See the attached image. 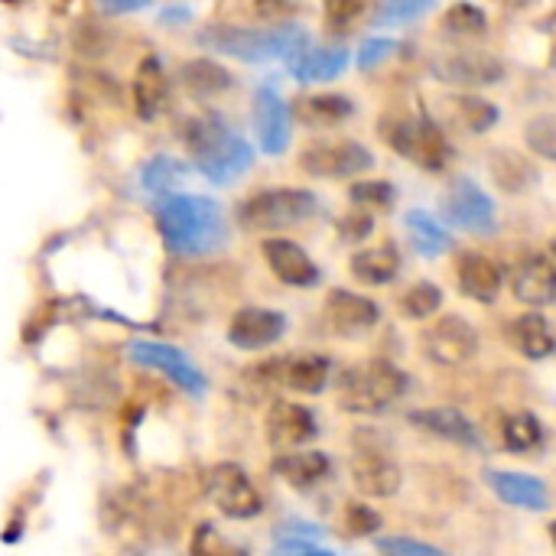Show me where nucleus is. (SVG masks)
<instances>
[{
	"mask_svg": "<svg viewBox=\"0 0 556 556\" xmlns=\"http://www.w3.org/2000/svg\"><path fill=\"white\" fill-rule=\"evenodd\" d=\"M378 551L384 554H417V556H440V547H430V544H417V541H378Z\"/></svg>",
	"mask_w": 556,
	"mask_h": 556,
	"instance_id": "obj_42",
	"label": "nucleus"
},
{
	"mask_svg": "<svg viewBox=\"0 0 556 556\" xmlns=\"http://www.w3.org/2000/svg\"><path fill=\"white\" fill-rule=\"evenodd\" d=\"M186 147H189L199 173L205 179L218 182V186L238 179L251 166V160H254L251 147L231 127H225L218 117H199V121H192L186 127Z\"/></svg>",
	"mask_w": 556,
	"mask_h": 556,
	"instance_id": "obj_2",
	"label": "nucleus"
},
{
	"mask_svg": "<svg viewBox=\"0 0 556 556\" xmlns=\"http://www.w3.org/2000/svg\"><path fill=\"white\" fill-rule=\"evenodd\" d=\"M316 212V195L306 189H264L238 208V218L251 231L290 228Z\"/></svg>",
	"mask_w": 556,
	"mask_h": 556,
	"instance_id": "obj_5",
	"label": "nucleus"
},
{
	"mask_svg": "<svg viewBox=\"0 0 556 556\" xmlns=\"http://www.w3.org/2000/svg\"><path fill=\"white\" fill-rule=\"evenodd\" d=\"M300 117L313 127L339 124V121L352 117V101L339 98V94H313V98L300 101Z\"/></svg>",
	"mask_w": 556,
	"mask_h": 556,
	"instance_id": "obj_31",
	"label": "nucleus"
},
{
	"mask_svg": "<svg viewBox=\"0 0 556 556\" xmlns=\"http://www.w3.org/2000/svg\"><path fill=\"white\" fill-rule=\"evenodd\" d=\"M264 257L270 264V270L290 283V287H316L319 283V267L309 261V254L293 244V241H283V238H270L264 244Z\"/></svg>",
	"mask_w": 556,
	"mask_h": 556,
	"instance_id": "obj_16",
	"label": "nucleus"
},
{
	"mask_svg": "<svg viewBox=\"0 0 556 556\" xmlns=\"http://www.w3.org/2000/svg\"><path fill=\"white\" fill-rule=\"evenodd\" d=\"M528 143L534 153L556 160V117H538L528 124Z\"/></svg>",
	"mask_w": 556,
	"mask_h": 556,
	"instance_id": "obj_38",
	"label": "nucleus"
},
{
	"mask_svg": "<svg viewBox=\"0 0 556 556\" xmlns=\"http://www.w3.org/2000/svg\"><path fill=\"white\" fill-rule=\"evenodd\" d=\"M384 140L391 143V150H397L401 156H407L410 163L430 173H440L453 156L443 130L430 117H404V121L384 124Z\"/></svg>",
	"mask_w": 556,
	"mask_h": 556,
	"instance_id": "obj_6",
	"label": "nucleus"
},
{
	"mask_svg": "<svg viewBox=\"0 0 556 556\" xmlns=\"http://www.w3.org/2000/svg\"><path fill=\"white\" fill-rule=\"evenodd\" d=\"M182 179V163L169 160V156H156L147 173H143V186L153 192V195H166L176 189V182Z\"/></svg>",
	"mask_w": 556,
	"mask_h": 556,
	"instance_id": "obj_35",
	"label": "nucleus"
},
{
	"mask_svg": "<svg viewBox=\"0 0 556 556\" xmlns=\"http://www.w3.org/2000/svg\"><path fill=\"white\" fill-rule=\"evenodd\" d=\"M349 65L345 49H303L296 59H290V72L300 81H332Z\"/></svg>",
	"mask_w": 556,
	"mask_h": 556,
	"instance_id": "obj_25",
	"label": "nucleus"
},
{
	"mask_svg": "<svg viewBox=\"0 0 556 556\" xmlns=\"http://www.w3.org/2000/svg\"><path fill=\"white\" fill-rule=\"evenodd\" d=\"M274 472L296 489H309L329 472V459L323 453H287L274 463Z\"/></svg>",
	"mask_w": 556,
	"mask_h": 556,
	"instance_id": "obj_27",
	"label": "nucleus"
},
{
	"mask_svg": "<svg viewBox=\"0 0 556 556\" xmlns=\"http://www.w3.org/2000/svg\"><path fill=\"white\" fill-rule=\"evenodd\" d=\"M404 222H407V231H410V241L417 244V251L420 254H427V257H437V254H443L446 248H450V235H446V228L440 225V222H433L427 212H407L404 215Z\"/></svg>",
	"mask_w": 556,
	"mask_h": 556,
	"instance_id": "obj_30",
	"label": "nucleus"
},
{
	"mask_svg": "<svg viewBox=\"0 0 556 556\" xmlns=\"http://www.w3.org/2000/svg\"><path fill=\"white\" fill-rule=\"evenodd\" d=\"M166 104V75H163V65L156 55L143 59L137 75H134V108L143 121H153L160 117Z\"/></svg>",
	"mask_w": 556,
	"mask_h": 556,
	"instance_id": "obj_21",
	"label": "nucleus"
},
{
	"mask_svg": "<svg viewBox=\"0 0 556 556\" xmlns=\"http://www.w3.org/2000/svg\"><path fill=\"white\" fill-rule=\"evenodd\" d=\"M287 332V316L274 313V309H241L231 326H228V342L251 352V349H264L274 345L280 336Z\"/></svg>",
	"mask_w": 556,
	"mask_h": 556,
	"instance_id": "obj_13",
	"label": "nucleus"
},
{
	"mask_svg": "<svg viewBox=\"0 0 556 556\" xmlns=\"http://www.w3.org/2000/svg\"><path fill=\"white\" fill-rule=\"evenodd\" d=\"M541 440H544L541 420L531 417V414H515V417L505 424V443H508V450H515V453H528V450H534Z\"/></svg>",
	"mask_w": 556,
	"mask_h": 556,
	"instance_id": "obj_32",
	"label": "nucleus"
},
{
	"mask_svg": "<svg viewBox=\"0 0 556 556\" xmlns=\"http://www.w3.org/2000/svg\"><path fill=\"white\" fill-rule=\"evenodd\" d=\"M554 254H556V241H554Z\"/></svg>",
	"mask_w": 556,
	"mask_h": 556,
	"instance_id": "obj_50",
	"label": "nucleus"
},
{
	"mask_svg": "<svg viewBox=\"0 0 556 556\" xmlns=\"http://www.w3.org/2000/svg\"><path fill=\"white\" fill-rule=\"evenodd\" d=\"M437 78L450 81V85H492L505 75L502 62L482 52H456L446 59L433 62Z\"/></svg>",
	"mask_w": 556,
	"mask_h": 556,
	"instance_id": "obj_15",
	"label": "nucleus"
},
{
	"mask_svg": "<svg viewBox=\"0 0 556 556\" xmlns=\"http://www.w3.org/2000/svg\"><path fill=\"white\" fill-rule=\"evenodd\" d=\"M407 391V375L388 362H365L342 375L339 404L355 414H375L394 404Z\"/></svg>",
	"mask_w": 556,
	"mask_h": 556,
	"instance_id": "obj_4",
	"label": "nucleus"
},
{
	"mask_svg": "<svg viewBox=\"0 0 556 556\" xmlns=\"http://www.w3.org/2000/svg\"><path fill=\"white\" fill-rule=\"evenodd\" d=\"M352 202L388 208L394 202V186L391 182H358V186H352Z\"/></svg>",
	"mask_w": 556,
	"mask_h": 556,
	"instance_id": "obj_39",
	"label": "nucleus"
},
{
	"mask_svg": "<svg viewBox=\"0 0 556 556\" xmlns=\"http://www.w3.org/2000/svg\"><path fill=\"white\" fill-rule=\"evenodd\" d=\"M433 3L437 0H381V7L375 13V23L378 26H401V23H410L420 13H427Z\"/></svg>",
	"mask_w": 556,
	"mask_h": 556,
	"instance_id": "obj_33",
	"label": "nucleus"
},
{
	"mask_svg": "<svg viewBox=\"0 0 556 556\" xmlns=\"http://www.w3.org/2000/svg\"><path fill=\"white\" fill-rule=\"evenodd\" d=\"M551 538H554V544H556V521L551 525Z\"/></svg>",
	"mask_w": 556,
	"mask_h": 556,
	"instance_id": "obj_49",
	"label": "nucleus"
},
{
	"mask_svg": "<svg viewBox=\"0 0 556 556\" xmlns=\"http://www.w3.org/2000/svg\"><path fill=\"white\" fill-rule=\"evenodd\" d=\"M156 228L173 254L202 257L225 244V215L202 195H169L156 208Z\"/></svg>",
	"mask_w": 556,
	"mask_h": 556,
	"instance_id": "obj_1",
	"label": "nucleus"
},
{
	"mask_svg": "<svg viewBox=\"0 0 556 556\" xmlns=\"http://www.w3.org/2000/svg\"><path fill=\"white\" fill-rule=\"evenodd\" d=\"M352 476H355L358 492L375 495V498L394 495L401 489V469L394 463H388L384 456H378V453L355 456L352 459Z\"/></svg>",
	"mask_w": 556,
	"mask_h": 556,
	"instance_id": "obj_20",
	"label": "nucleus"
},
{
	"mask_svg": "<svg viewBox=\"0 0 556 556\" xmlns=\"http://www.w3.org/2000/svg\"><path fill=\"white\" fill-rule=\"evenodd\" d=\"M199 42L241 59V62H267V59H296L306 46V33L300 26H280V29H244V26H208L199 33Z\"/></svg>",
	"mask_w": 556,
	"mask_h": 556,
	"instance_id": "obj_3",
	"label": "nucleus"
},
{
	"mask_svg": "<svg viewBox=\"0 0 556 556\" xmlns=\"http://www.w3.org/2000/svg\"><path fill=\"white\" fill-rule=\"evenodd\" d=\"M443 26L450 33H459V36H472V33H482L485 29V13L472 3H456L446 16H443Z\"/></svg>",
	"mask_w": 556,
	"mask_h": 556,
	"instance_id": "obj_36",
	"label": "nucleus"
},
{
	"mask_svg": "<svg viewBox=\"0 0 556 556\" xmlns=\"http://www.w3.org/2000/svg\"><path fill=\"white\" fill-rule=\"evenodd\" d=\"M414 424H420L424 430L437 433V437H446L453 443H463V446H482L479 440V430L459 414V410H450V407H440V410H414L410 414Z\"/></svg>",
	"mask_w": 556,
	"mask_h": 556,
	"instance_id": "obj_24",
	"label": "nucleus"
},
{
	"mask_svg": "<svg viewBox=\"0 0 556 556\" xmlns=\"http://www.w3.org/2000/svg\"><path fill=\"white\" fill-rule=\"evenodd\" d=\"M104 13H137L143 7H150V0H98Z\"/></svg>",
	"mask_w": 556,
	"mask_h": 556,
	"instance_id": "obj_44",
	"label": "nucleus"
},
{
	"mask_svg": "<svg viewBox=\"0 0 556 556\" xmlns=\"http://www.w3.org/2000/svg\"><path fill=\"white\" fill-rule=\"evenodd\" d=\"M368 231H371V218H365V215H362V222H352V218H349V222L342 225V235H349V238H365Z\"/></svg>",
	"mask_w": 556,
	"mask_h": 556,
	"instance_id": "obj_46",
	"label": "nucleus"
},
{
	"mask_svg": "<svg viewBox=\"0 0 556 556\" xmlns=\"http://www.w3.org/2000/svg\"><path fill=\"white\" fill-rule=\"evenodd\" d=\"M345 525H349V531H352L355 538H368V534H375V531L381 528V518H378L371 508H365V505H349Z\"/></svg>",
	"mask_w": 556,
	"mask_h": 556,
	"instance_id": "obj_40",
	"label": "nucleus"
},
{
	"mask_svg": "<svg viewBox=\"0 0 556 556\" xmlns=\"http://www.w3.org/2000/svg\"><path fill=\"white\" fill-rule=\"evenodd\" d=\"M511 287H515V296H518L521 303L547 306V303H554L556 300V267L547 257H541V254L525 257V261L515 267Z\"/></svg>",
	"mask_w": 556,
	"mask_h": 556,
	"instance_id": "obj_18",
	"label": "nucleus"
},
{
	"mask_svg": "<svg viewBox=\"0 0 556 556\" xmlns=\"http://www.w3.org/2000/svg\"><path fill=\"white\" fill-rule=\"evenodd\" d=\"M440 303H443V293H440V287H433V283H417V287L404 296V309H407L414 319L433 316V313L440 309Z\"/></svg>",
	"mask_w": 556,
	"mask_h": 556,
	"instance_id": "obj_37",
	"label": "nucleus"
},
{
	"mask_svg": "<svg viewBox=\"0 0 556 556\" xmlns=\"http://www.w3.org/2000/svg\"><path fill=\"white\" fill-rule=\"evenodd\" d=\"M280 538H319V531L313 528V525H283L280 528Z\"/></svg>",
	"mask_w": 556,
	"mask_h": 556,
	"instance_id": "obj_45",
	"label": "nucleus"
},
{
	"mask_svg": "<svg viewBox=\"0 0 556 556\" xmlns=\"http://www.w3.org/2000/svg\"><path fill=\"white\" fill-rule=\"evenodd\" d=\"M401 270V254L384 244V248H371V251H362L352 257V274L368 283V287H381V283H391Z\"/></svg>",
	"mask_w": 556,
	"mask_h": 556,
	"instance_id": "obj_26",
	"label": "nucleus"
},
{
	"mask_svg": "<svg viewBox=\"0 0 556 556\" xmlns=\"http://www.w3.org/2000/svg\"><path fill=\"white\" fill-rule=\"evenodd\" d=\"M427 355L440 365H459L466 358H472V352L479 349V336L476 329L463 319V316H446L440 319L430 332H427Z\"/></svg>",
	"mask_w": 556,
	"mask_h": 556,
	"instance_id": "obj_11",
	"label": "nucleus"
},
{
	"mask_svg": "<svg viewBox=\"0 0 556 556\" xmlns=\"http://www.w3.org/2000/svg\"><path fill=\"white\" fill-rule=\"evenodd\" d=\"M254 130L261 140V150L277 156L290 147V134H293V117L290 108L283 104V98L274 88H261L254 94Z\"/></svg>",
	"mask_w": 556,
	"mask_h": 556,
	"instance_id": "obj_10",
	"label": "nucleus"
},
{
	"mask_svg": "<svg viewBox=\"0 0 556 556\" xmlns=\"http://www.w3.org/2000/svg\"><path fill=\"white\" fill-rule=\"evenodd\" d=\"M319 433L316 417L300 404H274L267 414V440L277 450H293L300 443H309Z\"/></svg>",
	"mask_w": 556,
	"mask_h": 556,
	"instance_id": "obj_17",
	"label": "nucleus"
},
{
	"mask_svg": "<svg viewBox=\"0 0 556 556\" xmlns=\"http://www.w3.org/2000/svg\"><path fill=\"white\" fill-rule=\"evenodd\" d=\"M459 287L466 296L479 303H492L502 290V270L485 254H463L459 257Z\"/></svg>",
	"mask_w": 556,
	"mask_h": 556,
	"instance_id": "obj_22",
	"label": "nucleus"
},
{
	"mask_svg": "<svg viewBox=\"0 0 556 556\" xmlns=\"http://www.w3.org/2000/svg\"><path fill=\"white\" fill-rule=\"evenodd\" d=\"M446 218L472 235H492L495 231V205L492 199L472 182V179H456L453 195L446 199Z\"/></svg>",
	"mask_w": 556,
	"mask_h": 556,
	"instance_id": "obj_9",
	"label": "nucleus"
},
{
	"mask_svg": "<svg viewBox=\"0 0 556 556\" xmlns=\"http://www.w3.org/2000/svg\"><path fill=\"white\" fill-rule=\"evenodd\" d=\"M544 33L551 36V42H554V62H556V13L551 20H544Z\"/></svg>",
	"mask_w": 556,
	"mask_h": 556,
	"instance_id": "obj_48",
	"label": "nucleus"
},
{
	"mask_svg": "<svg viewBox=\"0 0 556 556\" xmlns=\"http://www.w3.org/2000/svg\"><path fill=\"white\" fill-rule=\"evenodd\" d=\"M397 52V42L394 39H368L362 49H358V65L362 68H371V65H381L388 55Z\"/></svg>",
	"mask_w": 556,
	"mask_h": 556,
	"instance_id": "obj_41",
	"label": "nucleus"
},
{
	"mask_svg": "<svg viewBox=\"0 0 556 556\" xmlns=\"http://www.w3.org/2000/svg\"><path fill=\"white\" fill-rule=\"evenodd\" d=\"M205 492H208V502L235 521H248L261 515V495L251 485L248 472L235 463L215 466L205 479Z\"/></svg>",
	"mask_w": 556,
	"mask_h": 556,
	"instance_id": "obj_7",
	"label": "nucleus"
},
{
	"mask_svg": "<svg viewBox=\"0 0 556 556\" xmlns=\"http://www.w3.org/2000/svg\"><path fill=\"white\" fill-rule=\"evenodd\" d=\"M489 485L508 505L534 508V511H544L547 508V489H544L541 479H531V476H521V472H489Z\"/></svg>",
	"mask_w": 556,
	"mask_h": 556,
	"instance_id": "obj_23",
	"label": "nucleus"
},
{
	"mask_svg": "<svg viewBox=\"0 0 556 556\" xmlns=\"http://www.w3.org/2000/svg\"><path fill=\"white\" fill-rule=\"evenodd\" d=\"M287 7V0H257V10L264 13V16H270V13H277V10H283Z\"/></svg>",
	"mask_w": 556,
	"mask_h": 556,
	"instance_id": "obj_47",
	"label": "nucleus"
},
{
	"mask_svg": "<svg viewBox=\"0 0 556 556\" xmlns=\"http://www.w3.org/2000/svg\"><path fill=\"white\" fill-rule=\"evenodd\" d=\"M267 378L300 391V394H319L329 381V362L319 355H293V358H277L270 365H264Z\"/></svg>",
	"mask_w": 556,
	"mask_h": 556,
	"instance_id": "obj_14",
	"label": "nucleus"
},
{
	"mask_svg": "<svg viewBox=\"0 0 556 556\" xmlns=\"http://www.w3.org/2000/svg\"><path fill=\"white\" fill-rule=\"evenodd\" d=\"M511 336H515L518 349H521L528 358H547L556 349L554 336H551V329H547V319H544V316H534V313L515 319Z\"/></svg>",
	"mask_w": 556,
	"mask_h": 556,
	"instance_id": "obj_29",
	"label": "nucleus"
},
{
	"mask_svg": "<svg viewBox=\"0 0 556 556\" xmlns=\"http://www.w3.org/2000/svg\"><path fill=\"white\" fill-rule=\"evenodd\" d=\"M358 7H362V0H326L329 23H332V26H342V23H349V20L358 13Z\"/></svg>",
	"mask_w": 556,
	"mask_h": 556,
	"instance_id": "obj_43",
	"label": "nucleus"
},
{
	"mask_svg": "<svg viewBox=\"0 0 556 556\" xmlns=\"http://www.w3.org/2000/svg\"><path fill=\"white\" fill-rule=\"evenodd\" d=\"M303 169L313 176H355L371 169L375 156L362 143H336V147H313L303 153Z\"/></svg>",
	"mask_w": 556,
	"mask_h": 556,
	"instance_id": "obj_12",
	"label": "nucleus"
},
{
	"mask_svg": "<svg viewBox=\"0 0 556 556\" xmlns=\"http://www.w3.org/2000/svg\"><path fill=\"white\" fill-rule=\"evenodd\" d=\"M456 121H463L469 130H489L498 121V108L482 98H456Z\"/></svg>",
	"mask_w": 556,
	"mask_h": 556,
	"instance_id": "obj_34",
	"label": "nucleus"
},
{
	"mask_svg": "<svg viewBox=\"0 0 556 556\" xmlns=\"http://www.w3.org/2000/svg\"><path fill=\"white\" fill-rule=\"evenodd\" d=\"M326 313H329V323H332V329H336L339 336H362V332H368V329L378 323V316H381L378 306H375L371 300L355 296V293H345V290H336V293L329 296Z\"/></svg>",
	"mask_w": 556,
	"mask_h": 556,
	"instance_id": "obj_19",
	"label": "nucleus"
},
{
	"mask_svg": "<svg viewBox=\"0 0 556 556\" xmlns=\"http://www.w3.org/2000/svg\"><path fill=\"white\" fill-rule=\"evenodd\" d=\"M182 85L199 94V98H208V94H222L231 88V75L218 65V62H208V59H192L186 68H182Z\"/></svg>",
	"mask_w": 556,
	"mask_h": 556,
	"instance_id": "obj_28",
	"label": "nucleus"
},
{
	"mask_svg": "<svg viewBox=\"0 0 556 556\" xmlns=\"http://www.w3.org/2000/svg\"><path fill=\"white\" fill-rule=\"evenodd\" d=\"M130 358L143 368L163 371L173 384H179L186 394L202 397L205 394V378L199 375V368L173 345L163 342H130Z\"/></svg>",
	"mask_w": 556,
	"mask_h": 556,
	"instance_id": "obj_8",
	"label": "nucleus"
}]
</instances>
